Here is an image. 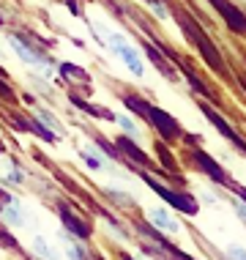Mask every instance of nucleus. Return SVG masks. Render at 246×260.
<instances>
[{
  "mask_svg": "<svg viewBox=\"0 0 246 260\" xmlns=\"http://www.w3.org/2000/svg\"><path fill=\"white\" fill-rule=\"evenodd\" d=\"M143 178L148 181V186H151L153 192L161 194L167 203H172L178 211H184V214H197V200H194V198H189V194H178V192H170V189H164L159 181H153L151 175H143Z\"/></svg>",
  "mask_w": 246,
  "mask_h": 260,
  "instance_id": "20e7f679",
  "label": "nucleus"
},
{
  "mask_svg": "<svg viewBox=\"0 0 246 260\" xmlns=\"http://www.w3.org/2000/svg\"><path fill=\"white\" fill-rule=\"evenodd\" d=\"M118 148H121V151L126 153V156H131V159H134L139 167H148V165H151V161H148V156H145V153L137 148L134 143H131V140H126V137H123V140H118Z\"/></svg>",
  "mask_w": 246,
  "mask_h": 260,
  "instance_id": "ddd939ff",
  "label": "nucleus"
},
{
  "mask_svg": "<svg viewBox=\"0 0 246 260\" xmlns=\"http://www.w3.org/2000/svg\"><path fill=\"white\" fill-rule=\"evenodd\" d=\"M82 159H85V165L90 167V170H101V167H104V165H101V159H98L93 151H88V148L82 151Z\"/></svg>",
  "mask_w": 246,
  "mask_h": 260,
  "instance_id": "a211bd4d",
  "label": "nucleus"
},
{
  "mask_svg": "<svg viewBox=\"0 0 246 260\" xmlns=\"http://www.w3.org/2000/svg\"><path fill=\"white\" fill-rule=\"evenodd\" d=\"M194 161H197V165H200L202 170H205V173H208V175H210V178H214V181H219V184H224V186L230 184V178H227V175H224V170H222L219 165H216L214 159L208 156V153H202V151H194Z\"/></svg>",
  "mask_w": 246,
  "mask_h": 260,
  "instance_id": "9d476101",
  "label": "nucleus"
},
{
  "mask_svg": "<svg viewBox=\"0 0 246 260\" xmlns=\"http://www.w3.org/2000/svg\"><path fill=\"white\" fill-rule=\"evenodd\" d=\"M9 41H11L14 52H17V55H19V58H22L25 63H30V66H47V58H44V55L36 52L33 47H27V44H25V41L19 39V36H11Z\"/></svg>",
  "mask_w": 246,
  "mask_h": 260,
  "instance_id": "6e6552de",
  "label": "nucleus"
},
{
  "mask_svg": "<svg viewBox=\"0 0 246 260\" xmlns=\"http://www.w3.org/2000/svg\"><path fill=\"white\" fill-rule=\"evenodd\" d=\"M36 255H52V249H49V244L47 241H41V238H36Z\"/></svg>",
  "mask_w": 246,
  "mask_h": 260,
  "instance_id": "aec40b11",
  "label": "nucleus"
},
{
  "mask_svg": "<svg viewBox=\"0 0 246 260\" xmlns=\"http://www.w3.org/2000/svg\"><path fill=\"white\" fill-rule=\"evenodd\" d=\"M58 214H60L63 224H66V233H72V236H77V238H88V236H90V228L80 219V216H74L68 206H60Z\"/></svg>",
  "mask_w": 246,
  "mask_h": 260,
  "instance_id": "0eeeda50",
  "label": "nucleus"
},
{
  "mask_svg": "<svg viewBox=\"0 0 246 260\" xmlns=\"http://www.w3.org/2000/svg\"><path fill=\"white\" fill-rule=\"evenodd\" d=\"M227 186H233L235 192H238V198H241V200L246 203V189H241V186H235V184H227Z\"/></svg>",
  "mask_w": 246,
  "mask_h": 260,
  "instance_id": "5701e85b",
  "label": "nucleus"
},
{
  "mask_svg": "<svg viewBox=\"0 0 246 260\" xmlns=\"http://www.w3.org/2000/svg\"><path fill=\"white\" fill-rule=\"evenodd\" d=\"M210 6H214V9L222 14L224 22L233 27L235 33H246V17L241 14V9H235V6L227 3V0H210Z\"/></svg>",
  "mask_w": 246,
  "mask_h": 260,
  "instance_id": "39448f33",
  "label": "nucleus"
},
{
  "mask_svg": "<svg viewBox=\"0 0 246 260\" xmlns=\"http://www.w3.org/2000/svg\"><path fill=\"white\" fill-rule=\"evenodd\" d=\"M60 74H63V80H72V82H77V85H88V82H90V77L82 72L80 66H72V63H63Z\"/></svg>",
  "mask_w": 246,
  "mask_h": 260,
  "instance_id": "4468645a",
  "label": "nucleus"
},
{
  "mask_svg": "<svg viewBox=\"0 0 246 260\" xmlns=\"http://www.w3.org/2000/svg\"><path fill=\"white\" fill-rule=\"evenodd\" d=\"M202 112H205V115H208V121H210V123H214V126H216V129H219V132H222V135H224V137H227V140H230V143H233V145H235V148H238V151H243V153H246V143H243V140H241V137H238V135H235V132H233V126H230L227 121H224V118L219 115V112H216L214 107H208V104H202Z\"/></svg>",
  "mask_w": 246,
  "mask_h": 260,
  "instance_id": "423d86ee",
  "label": "nucleus"
},
{
  "mask_svg": "<svg viewBox=\"0 0 246 260\" xmlns=\"http://www.w3.org/2000/svg\"><path fill=\"white\" fill-rule=\"evenodd\" d=\"M115 121L121 123V129L126 132V135H131V137H134V140H139V129H137V123L131 121L129 115H115Z\"/></svg>",
  "mask_w": 246,
  "mask_h": 260,
  "instance_id": "dca6fc26",
  "label": "nucleus"
},
{
  "mask_svg": "<svg viewBox=\"0 0 246 260\" xmlns=\"http://www.w3.org/2000/svg\"><path fill=\"white\" fill-rule=\"evenodd\" d=\"M123 104L129 107L134 115H143L151 126H156L159 129V135L164 137V140H175L181 135V126L178 121H175L172 115H167L164 110H159V107H153V104H148L143 99H137V96H123Z\"/></svg>",
  "mask_w": 246,
  "mask_h": 260,
  "instance_id": "f257e3e1",
  "label": "nucleus"
},
{
  "mask_svg": "<svg viewBox=\"0 0 246 260\" xmlns=\"http://www.w3.org/2000/svg\"><path fill=\"white\" fill-rule=\"evenodd\" d=\"M107 44H110V50L126 63V69H129L134 77H143L145 74V66H143V60H139V52L121 36V33H107Z\"/></svg>",
  "mask_w": 246,
  "mask_h": 260,
  "instance_id": "7ed1b4c3",
  "label": "nucleus"
},
{
  "mask_svg": "<svg viewBox=\"0 0 246 260\" xmlns=\"http://www.w3.org/2000/svg\"><path fill=\"white\" fill-rule=\"evenodd\" d=\"M0 153H3V145H0Z\"/></svg>",
  "mask_w": 246,
  "mask_h": 260,
  "instance_id": "b1692460",
  "label": "nucleus"
},
{
  "mask_svg": "<svg viewBox=\"0 0 246 260\" xmlns=\"http://www.w3.org/2000/svg\"><path fill=\"white\" fill-rule=\"evenodd\" d=\"M145 52H148V58H151V63L159 69L161 74L167 77V80H178V72H175V69L170 66V63H167V52L156 50L153 44H145Z\"/></svg>",
  "mask_w": 246,
  "mask_h": 260,
  "instance_id": "9b49d317",
  "label": "nucleus"
},
{
  "mask_svg": "<svg viewBox=\"0 0 246 260\" xmlns=\"http://www.w3.org/2000/svg\"><path fill=\"white\" fill-rule=\"evenodd\" d=\"M3 216H6L9 222H14V224H22V222H25V214H22V211H19L17 206H9V208H3Z\"/></svg>",
  "mask_w": 246,
  "mask_h": 260,
  "instance_id": "f3484780",
  "label": "nucleus"
},
{
  "mask_svg": "<svg viewBox=\"0 0 246 260\" xmlns=\"http://www.w3.org/2000/svg\"><path fill=\"white\" fill-rule=\"evenodd\" d=\"M148 222H151L153 228H159L161 233H178V230H181V224L175 222L164 208H151V211H148Z\"/></svg>",
  "mask_w": 246,
  "mask_h": 260,
  "instance_id": "1a4fd4ad",
  "label": "nucleus"
},
{
  "mask_svg": "<svg viewBox=\"0 0 246 260\" xmlns=\"http://www.w3.org/2000/svg\"><path fill=\"white\" fill-rule=\"evenodd\" d=\"M0 96H3V99H14L11 88H9V85H3V82H0Z\"/></svg>",
  "mask_w": 246,
  "mask_h": 260,
  "instance_id": "4be33fe9",
  "label": "nucleus"
},
{
  "mask_svg": "<svg viewBox=\"0 0 246 260\" xmlns=\"http://www.w3.org/2000/svg\"><path fill=\"white\" fill-rule=\"evenodd\" d=\"M184 74L189 77V85H192V88H194V90H197V93H200V96H210V93H208V90H205V85H202V82H200V80H197V77H194L192 72H184Z\"/></svg>",
  "mask_w": 246,
  "mask_h": 260,
  "instance_id": "6ab92c4d",
  "label": "nucleus"
},
{
  "mask_svg": "<svg viewBox=\"0 0 246 260\" xmlns=\"http://www.w3.org/2000/svg\"><path fill=\"white\" fill-rule=\"evenodd\" d=\"M36 118H39V121L44 123V126H49V129H52L55 135H63V126L58 123V118H55V115H52V112H49V110L39 107V110H36Z\"/></svg>",
  "mask_w": 246,
  "mask_h": 260,
  "instance_id": "2eb2a0df",
  "label": "nucleus"
},
{
  "mask_svg": "<svg viewBox=\"0 0 246 260\" xmlns=\"http://www.w3.org/2000/svg\"><path fill=\"white\" fill-rule=\"evenodd\" d=\"M175 19H178V25H181V27H184V33L189 36V41H192L197 50H200L202 58L208 60V66H210V69H216V72H224V60H222L219 50L214 47V41H210L205 33H202L200 27H197L192 19H189V17H184L181 11H175Z\"/></svg>",
  "mask_w": 246,
  "mask_h": 260,
  "instance_id": "f03ea898",
  "label": "nucleus"
},
{
  "mask_svg": "<svg viewBox=\"0 0 246 260\" xmlns=\"http://www.w3.org/2000/svg\"><path fill=\"white\" fill-rule=\"evenodd\" d=\"M227 255H230V257H246V249H243V247H230Z\"/></svg>",
  "mask_w": 246,
  "mask_h": 260,
  "instance_id": "412c9836",
  "label": "nucleus"
},
{
  "mask_svg": "<svg viewBox=\"0 0 246 260\" xmlns=\"http://www.w3.org/2000/svg\"><path fill=\"white\" fill-rule=\"evenodd\" d=\"M74 104H77L80 110H85L88 115L98 118V121H115V112H112V110H107V107H96V104H88V102L77 99V96H74Z\"/></svg>",
  "mask_w": 246,
  "mask_h": 260,
  "instance_id": "f8f14e48",
  "label": "nucleus"
}]
</instances>
